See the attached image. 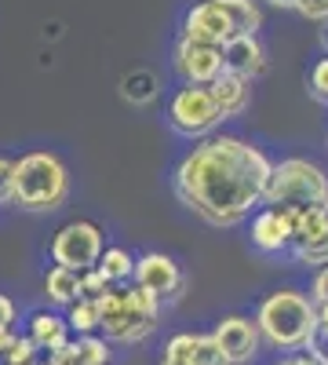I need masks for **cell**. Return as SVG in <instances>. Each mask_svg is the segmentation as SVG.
I'll return each mask as SVG.
<instances>
[{
    "label": "cell",
    "instance_id": "obj_1",
    "mask_svg": "<svg viewBox=\"0 0 328 365\" xmlns=\"http://www.w3.org/2000/svg\"><path fill=\"white\" fill-rule=\"evenodd\" d=\"M274 161L237 135H208L179 161L171 187L194 216L212 227H237L263 201Z\"/></svg>",
    "mask_w": 328,
    "mask_h": 365
},
{
    "label": "cell",
    "instance_id": "obj_2",
    "mask_svg": "<svg viewBox=\"0 0 328 365\" xmlns=\"http://www.w3.org/2000/svg\"><path fill=\"white\" fill-rule=\"evenodd\" d=\"M255 325H259V336L274 351H307L317 332V307L310 296L281 289L259 303Z\"/></svg>",
    "mask_w": 328,
    "mask_h": 365
},
{
    "label": "cell",
    "instance_id": "obj_3",
    "mask_svg": "<svg viewBox=\"0 0 328 365\" xmlns=\"http://www.w3.org/2000/svg\"><path fill=\"white\" fill-rule=\"evenodd\" d=\"M70 194V172L58 154L33 150L15 161V205L26 212H55Z\"/></svg>",
    "mask_w": 328,
    "mask_h": 365
},
{
    "label": "cell",
    "instance_id": "obj_4",
    "mask_svg": "<svg viewBox=\"0 0 328 365\" xmlns=\"http://www.w3.org/2000/svg\"><path fill=\"white\" fill-rule=\"evenodd\" d=\"M99 329L113 344H139L157 329L161 318V299L146 289H113L106 299H99Z\"/></svg>",
    "mask_w": 328,
    "mask_h": 365
},
{
    "label": "cell",
    "instance_id": "obj_5",
    "mask_svg": "<svg viewBox=\"0 0 328 365\" xmlns=\"http://www.w3.org/2000/svg\"><path fill=\"white\" fill-rule=\"evenodd\" d=\"M328 197V175L317 161L307 158H285L270 168L266 179V194L263 201L270 208H288V212H303L317 208Z\"/></svg>",
    "mask_w": 328,
    "mask_h": 365
},
{
    "label": "cell",
    "instance_id": "obj_6",
    "mask_svg": "<svg viewBox=\"0 0 328 365\" xmlns=\"http://www.w3.org/2000/svg\"><path fill=\"white\" fill-rule=\"evenodd\" d=\"M168 125L186 139H208L223 125V113L204 84H183L168 103Z\"/></svg>",
    "mask_w": 328,
    "mask_h": 365
},
{
    "label": "cell",
    "instance_id": "obj_7",
    "mask_svg": "<svg viewBox=\"0 0 328 365\" xmlns=\"http://www.w3.org/2000/svg\"><path fill=\"white\" fill-rule=\"evenodd\" d=\"M106 252V237L102 227L92 220H73L66 227H58L51 237V259L55 267H70V270H95Z\"/></svg>",
    "mask_w": 328,
    "mask_h": 365
},
{
    "label": "cell",
    "instance_id": "obj_8",
    "mask_svg": "<svg viewBox=\"0 0 328 365\" xmlns=\"http://www.w3.org/2000/svg\"><path fill=\"white\" fill-rule=\"evenodd\" d=\"M135 285L146 289L150 296H157L161 303H175L186 289V278H183V270H179V263L171 256L146 252V256L135 259Z\"/></svg>",
    "mask_w": 328,
    "mask_h": 365
},
{
    "label": "cell",
    "instance_id": "obj_9",
    "mask_svg": "<svg viewBox=\"0 0 328 365\" xmlns=\"http://www.w3.org/2000/svg\"><path fill=\"white\" fill-rule=\"evenodd\" d=\"M292 252L307 267H328V216L324 208H303L295 212L292 223Z\"/></svg>",
    "mask_w": 328,
    "mask_h": 365
},
{
    "label": "cell",
    "instance_id": "obj_10",
    "mask_svg": "<svg viewBox=\"0 0 328 365\" xmlns=\"http://www.w3.org/2000/svg\"><path fill=\"white\" fill-rule=\"evenodd\" d=\"M212 336H216V344L223 347V354H226L230 365H248V361L259 354V344H263L255 318H245V314H226V318L216 325Z\"/></svg>",
    "mask_w": 328,
    "mask_h": 365
},
{
    "label": "cell",
    "instance_id": "obj_11",
    "mask_svg": "<svg viewBox=\"0 0 328 365\" xmlns=\"http://www.w3.org/2000/svg\"><path fill=\"white\" fill-rule=\"evenodd\" d=\"M175 73L183 77V84H212L223 73V48H208V44H194V41H179L175 44Z\"/></svg>",
    "mask_w": 328,
    "mask_h": 365
},
{
    "label": "cell",
    "instance_id": "obj_12",
    "mask_svg": "<svg viewBox=\"0 0 328 365\" xmlns=\"http://www.w3.org/2000/svg\"><path fill=\"white\" fill-rule=\"evenodd\" d=\"M183 37L194 41V44H208V48H223L233 29L226 22V15L219 11L216 0H201V4H194L183 19Z\"/></svg>",
    "mask_w": 328,
    "mask_h": 365
},
{
    "label": "cell",
    "instance_id": "obj_13",
    "mask_svg": "<svg viewBox=\"0 0 328 365\" xmlns=\"http://www.w3.org/2000/svg\"><path fill=\"white\" fill-rule=\"evenodd\" d=\"M292 223H295V212L266 205L252 220V245L259 252H285V249H292Z\"/></svg>",
    "mask_w": 328,
    "mask_h": 365
},
{
    "label": "cell",
    "instance_id": "obj_14",
    "mask_svg": "<svg viewBox=\"0 0 328 365\" xmlns=\"http://www.w3.org/2000/svg\"><path fill=\"white\" fill-rule=\"evenodd\" d=\"M223 73H233L241 81H255L266 73V48L259 37H230L223 44Z\"/></svg>",
    "mask_w": 328,
    "mask_h": 365
},
{
    "label": "cell",
    "instance_id": "obj_15",
    "mask_svg": "<svg viewBox=\"0 0 328 365\" xmlns=\"http://www.w3.org/2000/svg\"><path fill=\"white\" fill-rule=\"evenodd\" d=\"M26 340L33 344L41 354H58L70 344V325H66V318H58L51 311H37V314H29V322H26Z\"/></svg>",
    "mask_w": 328,
    "mask_h": 365
},
{
    "label": "cell",
    "instance_id": "obj_16",
    "mask_svg": "<svg viewBox=\"0 0 328 365\" xmlns=\"http://www.w3.org/2000/svg\"><path fill=\"white\" fill-rule=\"evenodd\" d=\"M208 91H212V99H216V106H219V113L226 120V117H241L248 110L252 84L241 81V77H233V73H219L212 84H208Z\"/></svg>",
    "mask_w": 328,
    "mask_h": 365
},
{
    "label": "cell",
    "instance_id": "obj_17",
    "mask_svg": "<svg viewBox=\"0 0 328 365\" xmlns=\"http://www.w3.org/2000/svg\"><path fill=\"white\" fill-rule=\"evenodd\" d=\"M216 4H219V11L226 15L233 37H259L263 15H259L255 0H216Z\"/></svg>",
    "mask_w": 328,
    "mask_h": 365
},
{
    "label": "cell",
    "instance_id": "obj_18",
    "mask_svg": "<svg viewBox=\"0 0 328 365\" xmlns=\"http://www.w3.org/2000/svg\"><path fill=\"white\" fill-rule=\"evenodd\" d=\"M44 292H48L51 303H58V307H70V303L80 296V270L51 267L48 278H44Z\"/></svg>",
    "mask_w": 328,
    "mask_h": 365
},
{
    "label": "cell",
    "instance_id": "obj_19",
    "mask_svg": "<svg viewBox=\"0 0 328 365\" xmlns=\"http://www.w3.org/2000/svg\"><path fill=\"white\" fill-rule=\"evenodd\" d=\"M99 299H88V296H77L70 303V314H66V325L70 332H77V336H95L99 332Z\"/></svg>",
    "mask_w": 328,
    "mask_h": 365
},
{
    "label": "cell",
    "instance_id": "obj_20",
    "mask_svg": "<svg viewBox=\"0 0 328 365\" xmlns=\"http://www.w3.org/2000/svg\"><path fill=\"white\" fill-rule=\"evenodd\" d=\"M66 354L73 365H110V358H113L110 340H102V336H77V340H70Z\"/></svg>",
    "mask_w": 328,
    "mask_h": 365
},
{
    "label": "cell",
    "instance_id": "obj_21",
    "mask_svg": "<svg viewBox=\"0 0 328 365\" xmlns=\"http://www.w3.org/2000/svg\"><path fill=\"white\" fill-rule=\"evenodd\" d=\"M95 270L102 274L110 285H121V282L135 278V259H132V252H125V249H106Z\"/></svg>",
    "mask_w": 328,
    "mask_h": 365
},
{
    "label": "cell",
    "instance_id": "obj_22",
    "mask_svg": "<svg viewBox=\"0 0 328 365\" xmlns=\"http://www.w3.org/2000/svg\"><path fill=\"white\" fill-rule=\"evenodd\" d=\"M194 354H197V332H175L164 344V358H171V361H190L194 365Z\"/></svg>",
    "mask_w": 328,
    "mask_h": 365
},
{
    "label": "cell",
    "instance_id": "obj_23",
    "mask_svg": "<svg viewBox=\"0 0 328 365\" xmlns=\"http://www.w3.org/2000/svg\"><path fill=\"white\" fill-rule=\"evenodd\" d=\"M0 358H4V365H37V361H41V351L29 344L26 336H15V344L0 354Z\"/></svg>",
    "mask_w": 328,
    "mask_h": 365
},
{
    "label": "cell",
    "instance_id": "obj_24",
    "mask_svg": "<svg viewBox=\"0 0 328 365\" xmlns=\"http://www.w3.org/2000/svg\"><path fill=\"white\" fill-rule=\"evenodd\" d=\"M194 365H230L223 347L216 344V336L208 332V336H197V354H194Z\"/></svg>",
    "mask_w": 328,
    "mask_h": 365
},
{
    "label": "cell",
    "instance_id": "obj_25",
    "mask_svg": "<svg viewBox=\"0 0 328 365\" xmlns=\"http://www.w3.org/2000/svg\"><path fill=\"white\" fill-rule=\"evenodd\" d=\"M113 292V285L102 278L99 270H84L80 274V296H88V299H106Z\"/></svg>",
    "mask_w": 328,
    "mask_h": 365
},
{
    "label": "cell",
    "instance_id": "obj_26",
    "mask_svg": "<svg viewBox=\"0 0 328 365\" xmlns=\"http://www.w3.org/2000/svg\"><path fill=\"white\" fill-rule=\"evenodd\" d=\"M11 322H15V307H11V299H8V296H0V354H4V351L15 344V329H11Z\"/></svg>",
    "mask_w": 328,
    "mask_h": 365
},
{
    "label": "cell",
    "instance_id": "obj_27",
    "mask_svg": "<svg viewBox=\"0 0 328 365\" xmlns=\"http://www.w3.org/2000/svg\"><path fill=\"white\" fill-rule=\"evenodd\" d=\"M15 201V161L0 158V205Z\"/></svg>",
    "mask_w": 328,
    "mask_h": 365
},
{
    "label": "cell",
    "instance_id": "obj_28",
    "mask_svg": "<svg viewBox=\"0 0 328 365\" xmlns=\"http://www.w3.org/2000/svg\"><path fill=\"white\" fill-rule=\"evenodd\" d=\"M310 91H314V99L328 103V58H321V63L310 70Z\"/></svg>",
    "mask_w": 328,
    "mask_h": 365
},
{
    "label": "cell",
    "instance_id": "obj_29",
    "mask_svg": "<svg viewBox=\"0 0 328 365\" xmlns=\"http://www.w3.org/2000/svg\"><path fill=\"white\" fill-rule=\"evenodd\" d=\"M295 11L310 22H328V0H295Z\"/></svg>",
    "mask_w": 328,
    "mask_h": 365
},
{
    "label": "cell",
    "instance_id": "obj_30",
    "mask_svg": "<svg viewBox=\"0 0 328 365\" xmlns=\"http://www.w3.org/2000/svg\"><path fill=\"white\" fill-rule=\"evenodd\" d=\"M310 299H314V307H328V267H321V270L314 274Z\"/></svg>",
    "mask_w": 328,
    "mask_h": 365
},
{
    "label": "cell",
    "instance_id": "obj_31",
    "mask_svg": "<svg viewBox=\"0 0 328 365\" xmlns=\"http://www.w3.org/2000/svg\"><path fill=\"white\" fill-rule=\"evenodd\" d=\"M274 365H321V361H314L310 354H285V358H277Z\"/></svg>",
    "mask_w": 328,
    "mask_h": 365
},
{
    "label": "cell",
    "instance_id": "obj_32",
    "mask_svg": "<svg viewBox=\"0 0 328 365\" xmlns=\"http://www.w3.org/2000/svg\"><path fill=\"white\" fill-rule=\"evenodd\" d=\"M66 347H70V344H66ZM66 347L58 351V354H48V358H41L37 365H73V361H70V354H66Z\"/></svg>",
    "mask_w": 328,
    "mask_h": 365
},
{
    "label": "cell",
    "instance_id": "obj_33",
    "mask_svg": "<svg viewBox=\"0 0 328 365\" xmlns=\"http://www.w3.org/2000/svg\"><path fill=\"white\" fill-rule=\"evenodd\" d=\"M266 4H274V8H295V0H266Z\"/></svg>",
    "mask_w": 328,
    "mask_h": 365
},
{
    "label": "cell",
    "instance_id": "obj_34",
    "mask_svg": "<svg viewBox=\"0 0 328 365\" xmlns=\"http://www.w3.org/2000/svg\"><path fill=\"white\" fill-rule=\"evenodd\" d=\"M321 44L328 48V22H324V29H321Z\"/></svg>",
    "mask_w": 328,
    "mask_h": 365
},
{
    "label": "cell",
    "instance_id": "obj_35",
    "mask_svg": "<svg viewBox=\"0 0 328 365\" xmlns=\"http://www.w3.org/2000/svg\"><path fill=\"white\" fill-rule=\"evenodd\" d=\"M161 365H190V361H171V358H161Z\"/></svg>",
    "mask_w": 328,
    "mask_h": 365
},
{
    "label": "cell",
    "instance_id": "obj_36",
    "mask_svg": "<svg viewBox=\"0 0 328 365\" xmlns=\"http://www.w3.org/2000/svg\"><path fill=\"white\" fill-rule=\"evenodd\" d=\"M321 208H324V216H328V197H324V205H321Z\"/></svg>",
    "mask_w": 328,
    "mask_h": 365
},
{
    "label": "cell",
    "instance_id": "obj_37",
    "mask_svg": "<svg viewBox=\"0 0 328 365\" xmlns=\"http://www.w3.org/2000/svg\"><path fill=\"white\" fill-rule=\"evenodd\" d=\"M0 365H4V361H0Z\"/></svg>",
    "mask_w": 328,
    "mask_h": 365
}]
</instances>
